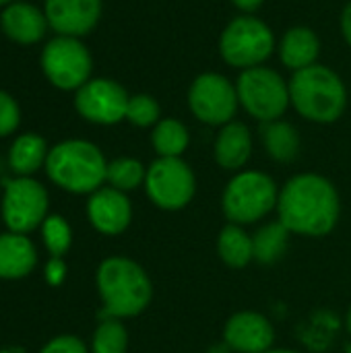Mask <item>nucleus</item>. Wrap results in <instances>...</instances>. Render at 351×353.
<instances>
[{
    "label": "nucleus",
    "instance_id": "nucleus-19",
    "mask_svg": "<svg viewBox=\"0 0 351 353\" xmlns=\"http://www.w3.org/2000/svg\"><path fill=\"white\" fill-rule=\"evenodd\" d=\"M321 52V41L317 33L308 27H292L279 46V56L283 64L292 70L308 68L317 62Z\"/></svg>",
    "mask_w": 351,
    "mask_h": 353
},
{
    "label": "nucleus",
    "instance_id": "nucleus-13",
    "mask_svg": "<svg viewBox=\"0 0 351 353\" xmlns=\"http://www.w3.org/2000/svg\"><path fill=\"white\" fill-rule=\"evenodd\" d=\"M223 343L236 353H265L273 350L275 329L259 312H236L223 327Z\"/></svg>",
    "mask_w": 351,
    "mask_h": 353
},
{
    "label": "nucleus",
    "instance_id": "nucleus-23",
    "mask_svg": "<svg viewBox=\"0 0 351 353\" xmlns=\"http://www.w3.org/2000/svg\"><path fill=\"white\" fill-rule=\"evenodd\" d=\"M290 236H292V232L281 221L263 225L252 236L254 261H259L261 265H273L279 259H283V254L290 246Z\"/></svg>",
    "mask_w": 351,
    "mask_h": 353
},
{
    "label": "nucleus",
    "instance_id": "nucleus-2",
    "mask_svg": "<svg viewBox=\"0 0 351 353\" xmlns=\"http://www.w3.org/2000/svg\"><path fill=\"white\" fill-rule=\"evenodd\" d=\"M95 283L103 302V312L99 314L101 321L137 316L153 298V283L147 271L126 256H110L101 261Z\"/></svg>",
    "mask_w": 351,
    "mask_h": 353
},
{
    "label": "nucleus",
    "instance_id": "nucleus-24",
    "mask_svg": "<svg viewBox=\"0 0 351 353\" xmlns=\"http://www.w3.org/2000/svg\"><path fill=\"white\" fill-rule=\"evenodd\" d=\"M151 143L159 157H180L188 149L190 134L180 120L166 118L155 124L151 132Z\"/></svg>",
    "mask_w": 351,
    "mask_h": 353
},
{
    "label": "nucleus",
    "instance_id": "nucleus-5",
    "mask_svg": "<svg viewBox=\"0 0 351 353\" xmlns=\"http://www.w3.org/2000/svg\"><path fill=\"white\" fill-rule=\"evenodd\" d=\"M279 188L271 176L259 170L238 172L225 186L221 207L230 223L250 225L277 209Z\"/></svg>",
    "mask_w": 351,
    "mask_h": 353
},
{
    "label": "nucleus",
    "instance_id": "nucleus-10",
    "mask_svg": "<svg viewBox=\"0 0 351 353\" xmlns=\"http://www.w3.org/2000/svg\"><path fill=\"white\" fill-rule=\"evenodd\" d=\"M48 192L33 180L19 176L10 180L2 194V221L8 232L27 234L39 228L48 217Z\"/></svg>",
    "mask_w": 351,
    "mask_h": 353
},
{
    "label": "nucleus",
    "instance_id": "nucleus-37",
    "mask_svg": "<svg viewBox=\"0 0 351 353\" xmlns=\"http://www.w3.org/2000/svg\"><path fill=\"white\" fill-rule=\"evenodd\" d=\"M2 4H10V0H0V6H2Z\"/></svg>",
    "mask_w": 351,
    "mask_h": 353
},
{
    "label": "nucleus",
    "instance_id": "nucleus-9",
    "mask_svg": "<svg viewBox=\"0 0 351 353\" xmlns=\"http://www.w3.org/2000/svg\"><path fill=\"white\" fill-rule=\"evenodd\" d=\"M41 68L48 81L64 91L81 89L91 74L93 62L89 50L70 35H58L43 48Z\"/></svg>",
    "mask_w": 351,
    "mask_h": 353
},
{
    "label": "nucleus",
    "instance_id": "nucleus-4",
    "mask_svg": "<svg viewBox=\"0 0 351 353\" xmlns=\"http://www.w3.org/2000/svg\"><path fill=\"white\" fill-rule=\"evenodd\" d=\"M292 105L306 120L329 124L341 118L348 105V91L337 72L323 64L296 70L290 81Z\"/></svg>",
    "mask_w": 351,
    "mask_h": 353
},
{
    "label": "nucleus",
    "instance_id": "nucleus-30",
    "mask_svg": "<svg viewBox=\"0 0 351 353\" xmlns=\"http://www.w3.org/2000/svg\"><path fill=\"white\" fill-rule=\"evenodd\" d=\"M39 353H89L85 343L74 335H58L48 341Z\"/></svg>",
    "mask_w": 351,
    "mask_h": 353
},
{
    "label": "nucleus",
    "instance_id": "nucleus-22",
    "mask_svg": "<svg viewBox=\"0 0 351 353\" xmlns=\"http://www.w3.org/2000/svg\"><path fill=\"white\" fill-rule=\"evenodd\" d=\"M217 252L228 267L244 269L250 261H254L252 236L246 234L244 225L228 223L217 238Z\"/></svg>",
    "mask_w": 351,
    "mask_h": 353
},
{
    "label": "nucleus",
    "instance_id": "nucleus-33",
    "mask_svg": "<svg viewBox=\"0 0 351 353\" xmlns=\"http://www.w3.org/2000/svg\"><path fill=\"white\" fill-rule=\"evenodd\" d=\"M240 10H244V12H254L265 0H232Z\"/></svg>",
    "mask_w": 351,
    "mask_h": 353
},
{
    "label": "nucleus",
    "instance_id": "nucleus-29",
    "mask_svg": "<svg viewBox=\"0 0 351 353\" xmlns=\"http://www.w3.org/2000/svg\"><path fill=\"white\" fill-rule=\"evenodd\" d=\"M19 122L21 112L17 101L6 91H0V137H8L10 132H14Z\"/></svg>",
    "mask_w": 351,
    "mask_h": 353
},
{
    "label": "nucleus",
    "instance_id": "nucleus-25",
    "mask_svg": "<svg viewBox=\"0 0 351 353\" xmlns=\"http://www.w3.org/2000/svg\"><path fill=\"white\" fill-rule=\"evenodd\" d=\"M145 176H147V170L143 168L139 159L118 157L108 163L106 182L120 192H130V190H137L141 184H145Z\"/></svg>",
    "mask_w": 351,
    "mask_h": 353
},
{
    "label": "nucleus",
    "instance_id": "nucleus-8",
    "mask_svg": "<svg viewBox=\"0 0 351 353\" xmlns=\"http://www.w3.org/2000/svg\"><path fill=\"white\" fill-rule=\"evenodd\" d=\"M143 186L157 209L180 211L194 199L197 178L190 165L180 157H157L147 168Z\"/></svg>",
    "mask_w": 351,
    "mask_h": 353
},
{
    "label": "nucleus",
    "instance_id": "nucleus-17",
    "mask_svg": "<svg viewBox=\"0 0 351 353\" xmlns=\"http://www.w3.org/2000/svg\"><path fill=\"white\" fill-rule=\"evenodd\" d=\"M37 265V250L25 234H0V279H23Z\"/></svg>",
    "mask_w": 351,
    "mask_h": 353
},
{
    "label": "nucleus",
    "instance_id": "nucleus-32",
    "mask_svg": "<svg viewBox=\"0 0 351 353\" xmlns=\"http://www.w3.org/2000/svg\"><path fill=\"white\" fill-rule=\"evenodd\" d=\"M341 31H343L345 41L351 46V2L343 8V14H341Z\"/></svg>",
    "mask_w": 351,
    "mask_h": 353
},
{
    "label": "nucleus",
    "instance_id": "nucleus-34",
    "mask_svg": "<svg viewBox=\"0 0 351 353\" xmlns=\"http://www.w3.org/2000/svg\"><path fill=\"white\" fill-rule=\"evenodd\" d=\"M209 353H232V350L223 343V345H217V347H211Z\"/></svg>",
    "mask_w": 351,
    "mask_h": 353
},
{
    "label": "nucleus",
    "instance_id": "nucleus-11",
    "mask_svg": "<svg viewBox=\"0 0 351 353\" xmlns=\"http://www.w3.org/2000/svg\"><path fill=\"white\" fill-rule=\"evenodd\" d=\"M238 103L240 99L236 87L217 72L199 74L188 91V105L192 114L211 126H225L232 122Z\"/></svg>",
    "mask_w": 351,
    "mask_h": 353
},
{
    "label": "nucleus",
    "instance_id": "nucleus-31",
    "mask_svg": "<svg viewBox=\"0 0 351 353\" xmlns=\"http://www.w3.org/2000/svg\"><path fill=\"white\" fill-rule=\"evenodd\" d=\"M66 277V265L62 259H50L48 265H46V279L50 285H60Z\"/></svg>",
    "mask_w": 351,
    "mask_h": 353
},
{
    "label": "nucleus",
    "instance_id": "nucleus-6",
    "mask_svg": "<svg viewBox=\"0 0 351 353\" xmlns=\"http://www.w3.org/2000/svg\"><path fill=\"white\" fill-rule=\"evenodd\" d=\"M273 48L275 37L269 25L250 14L230 21L219 39L221 58L242 70L261 66L273 54Z\"/></svg>",
    "mask_w": 351,
    "mask_h": 353
},
{
    "label": "nucleus",
    "instance_id": "nucleus-26",
    "mask_svg": "<svg viewBox=\"0 0 351 353\" xmlns=\"http://www.w3.org/2000/svg\"><path fill=\"white\" fill-rule=\"evenodd\" d=\"M128 350V331L120 319H103L91 339L93 353H126Z\"/></svg>",
    "mask_w": 351,
    "mask_h": 353
},
{
    "label": "nucleus",
    "instance_id": "nucleus-27",
    "mask_svg": "<svg viewBox=\"0 0 351 353\" xmlns=\"http://www.w3.org/2000/svg\"><path fill=\"white\" fill-rule=\"evenodd\" d=\"M41 238H43V244L48 248L50 256H54V259H62L72 244L70 225L60 215L46 217V221L41 223Z\"/></svg>",
    "mask_w": 351,
    "mask_h": 353
},
{
    "label": "nucleus",
    "instance_id": "nucleus-12",
    "mask_svg": "<svg viewBox=\"0 0 351 353\" xmlns=\"http://www.w3.org/2000/svg\"><path fill=\"white\" fill-rule=\"evenodd\" d=\"M128 99L130 95L118 83L110 79H93L77 89L74 108L93 124H116L126 118Z\"/></svg>",
    "mask_w": 351,
    "mask_h": 353
},
{
    "label": "nucleus",
    "instance_id": "nucleus-1",
    "mask_svg": "<svg viewBox=\"0 0 351 353\" xmlns=\"http://www.w3.org/2000/svg\"><path fill=\"white\" fill-rule=\"evenodd\" d=\"M339 213L337 188L325 176L298 174L279 190L277 215L292 234L323 238L335 230Z\"/></svg>",
    "mask_w": 351,
    "mask_h": 353
},
{
    "label": "nucleus",
    "instance_id": "nucleus-15",
    "mask_svg": "<svg viewBox=\"0 0 351 353\" xmlns=\"http://www.w3.org/2000/svg\"><path fill=\"white\" fill-rule=\"evenodd\" d=\"M99 14L101 0H46L48 25L58 35H85L97 25Z\"/></svg>",
    "mask_w": 351,
    "mask_h": 353
},
{
    "label": "nucleus",
    "instance_id": "nucleus-16",
    "mask_svg": "<svg viewBox=\"0 0 351 353\" xmlns=\"http://www.w3.org/2000/svg\"><path fill=\"white\" fill-rule=\"evenodd\" d=\"M0 27L6 37L17 43H35L43 37L48 19L37 6L27 2H10L0 14Z\"/></svg>",
    "mask_w": 351,
    "mask_h": 353
},
{
    "label": "nucleus",
    "instance_id": "nucleus-20",
    "mask_svg": "<svg viewBox=\"0 0 351 353\" xmlns=\"http://www.w3.org/2000/svg\"><path fill=\"white\" fill-rule=\"evenodd\" d=\"M48 153L50 151H48L43 137L33 134V132L21 134L19 139H14V143L10 145V151H8L10 170L17 176L27 178L31 174H35L41 165H46Z\"/></svg>",
    "mask_w": 351,
    "mask_h": 353
},
{
    "label": "nucleus",
    "instance_id": "nucleus-38",
    "mask_svg": "<svg viewBox=\"0 0 351 353\" xmlns=\"http://www.w3.org/2000/svg\"><path fill=\"white\" fill-rule=\"evenodd\" d=\"M345 353H351V345H350V347H348V352H345Z\"/></svg>",
    "mask_w": 351,
    "mask_h": 353
},
{
    "label": "nucleus",
    "instance_id": "nucleus-18",
    "mask_svg": "<svg viewBox=\"0 0 351 353\" xmlns=\"http://www.w3.org/2000/svg\"><path fill=\"white\" fill-rule=\"evenodd\" d=\"M252 153V137L246 124L242 122H228L221 126L217 141H215V161L223 170H242Z\"/></svg>",
    "mask_w": 351,
    "mask_h": 353
},
{
    "label": "nucleus",
    "instance_id": "nucleus-36",
    "mask_svg": "<svg viewBox=\"0 0 351 353\" xmlns=\"http://www.w3.org/2000/svg\"><path fill=\"white\" fill-rule=\"evenodd\" d=\"M265 353H298V352H294V350H269V352H265Z\"/></svg>",
    "mask_w": 351,
    "mask_h": 353
},
{
    "label": "nucleus",
    "instance_id": "nucleus-14",
    "mask_svg": "<svg viewBox=\"0 0 351 353\" xmlns=\"http://www.w3.org/2000/svg\"><path fill=\"white\" fill-rule=\"evenodd\" d=\"M89 223L103 236L122 234L132 221V205L126 192H120L112 186L99 188L89 196L87 203Z\"/></svg>",
    "mask_w": 351,
    "mask_h": 353
},
{
    "label": "nucleus",
    "instance_id": "nucleus-28",
    "mask_svg": "<svg viewBox=\"0 0 351 353\" xmlns=\"http://www.w3.org/2000/svg\"><path fill=\"white\" fill-rule=\"evenodd\" d=\"M159 103L155 101V97L151 95H132L128 99V108H126V120L139 128H147L159 122Z\"/></svg>",
    "mask_w": 351,
    "mask_h": 353
},
{
    "label": "nucleus",
    "instance_id": "nucleus-3",
    "mask_svg": "<svg viewBox=\"0 0 351 353\" xmlns=\"http://www.w3.org/2000/svg\"><path fill=\"white\" fill-rule=\"evenodd\" d=\"M50 180L72 194H93L106 182L108 161L89 141L70 139L52 147L46 159Z\"/></svg>",
    "mask_w": 351,
    "mask_h": 353
},
{
    "label": "nucleus",
    "instance_id": "nucleus-21",
    "mask_svg": "<svg viewBox=\"0 0 351 353\" xmlns=\"http://www.w3.org/2000/svg\"><path fill=\"white\" fill-rule=\"evenodd\" d=\"M261 137H263V145H265L267 153L275 161L290 163L296 159V155L300 151V137L290 122H283L281 118L273 120V122H263Z\"/></svg>",
    "mask_w": 351,
    "mask_h": 353
},
{
    "label": "nucleus",
    "instance_id": "nucleus-35",
    "mask_svg": "<svg viewBox=\"0 0 351 353\" xmlns=\"http://www.w3.org/2000/svg\"><path fill=\"white\" fill-rule=\"evenodd\" d=\"M345 329H348V333L351 335V306L350 310H348V314H345Z\"/></svg>",
    "mask_w": 351,
    "mask_h": 353
},
{
    "label": "nucleus",
    "instance_id": "nucleus-7",
    "mask_svg": "<svg viewBox=\"0 0 351 353\" xmlns=\"http://www.w3.org/2000/svg\"><path fill=\"white\" fill-rule=\"evenodd\" d=\"M236 91L242 108L261 122L279 120L292 103L290 85H285L279 72L265 66L242 70Z\"/></svg>",
    "mask_w": 351,
    "mask_h": 353
}]
</instances>
